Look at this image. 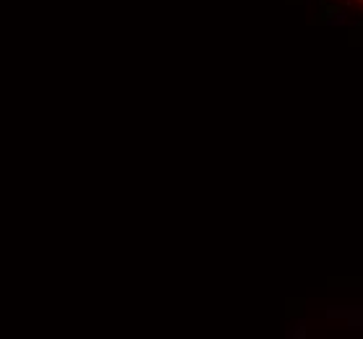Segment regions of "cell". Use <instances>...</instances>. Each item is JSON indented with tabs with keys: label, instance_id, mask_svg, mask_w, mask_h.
<instances>
[{
	"label": "cell",
	"instance_id": "1",
	"mask_svg": "<svg viewBox=\"0 0 363 339\" xmlns=\"http://www.w3.org/2000/svg\"><path fill=\"white\" fill-rule=\"evenodd\" d=\"M340 13V5H324L322 8V13H319V18H316V21H330L332 16H337Z\"/></svg>",
	"mask_w": 363,
	"mask_h": 339
}]
</instances>
